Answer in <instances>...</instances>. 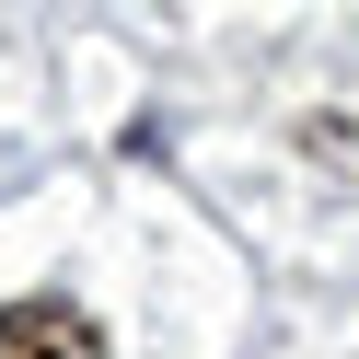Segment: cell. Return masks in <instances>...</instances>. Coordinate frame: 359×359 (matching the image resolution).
Instances as JSON below:
<instances>
[{"label":"cell","instance_id":"cell-1","mask_svg":"<svg viewBox=\"0 0 359 359\" xmlns=\"http://www.w3.org/2000/svg\"><path fill=\"white\" fill-rule=\"evenodd\" d=\"M0 359H104L70 302H0Z\"/></svg>","mask_w":359,"mask_h":359}]
</instances>
